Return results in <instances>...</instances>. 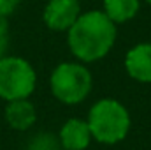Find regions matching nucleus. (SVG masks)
Masks as SVG:
<instances>
[{"label":"nucleus","instance_id":"nucleus-11","mask_svg":"<svg viewBox=\"0 0 151 150\" xmlns=\"http://www.w3.org/2000/svg\"><path fill=\"white\" fill-rule=\"evenodd\" d=\"M7 46H9V27L5 18H0V58L5 57Z\"/></svg>","mask_w":151,"mask_h":150},{"label":"nucleus","instance_id":"nucleus-5","mask_svg":"<svg viewBox=\"0 0 151 150\" xmlns=\"http://www.w3.org/2000/svg\"><path fill=\"white\" fill-rule=\"evenodd\" d=\"M81 16L77 0H49L44 9V23L51 30H69Z\"/></svg>","mask_w":151,"mask_h":150},{"label":"nucleus","instance_id":"nucleus-13","mask_svg":"<svg viewBox=\"0 0 151 150\" xmlns=\"http://www.w3.org/2000/svg\"><path fill=\"white\" fill-rule=\"evenodd\" d=\"M146 2H148V4H151V0H146Z\"/></svg>","mask_w":151,"mask_h":150},{"label":"nucleus","instance_id":"nucleus-3","mask_svg":"<svg viewBox=\"0 0 151 150\" xmlns=\"http://www.w3.org/2000/svg\"><path fill=\"white\" fill-rule=\"evenodd\" d=\"M37 83L34 67L21 57L0 58V99L16 101L27 99Z\"/></svg>","mask_w":151,"mask_h":150},{"label":"nucleus","instance_id":"nucleus-9","mask_svg":"<svg viewBox=\"0 0 151 150\" xmlns=\"http://www.w3.org/2000/svg\"><path fill=\"white\" fill-rule=\"evenodd\" d=\"M139 0H104V12L113 23H125L139 12Z\"/></svg>","mask_w":151,"mask_h":150},{"label":"nucleus","instance_id":"nucleus-2","mask_svg":"<svg viewBox=\"0 0 151 150\" xmlns=\"http://www.w3.org/2000/svg\"><path fill=\"white\" fill-rule=\"evenodd\" d=\"M91 136L106 145H114L128 134L130 115L127 108L114 99H100L93 104L88 117Z\"/></svg>","mask_w":151,"mask_h":150},{"label":"nucleus","instance_id":"nucleus-7","mask_svg":"<svg viewBox=\"0 0 151 150\" xmlns=\"http://www.w3.org/2000/svg\"><path fill=\"white\" fill-rule=\"evenodd\" d=\"M91 138L93 136H91L88 122L79 120V118L67 120L60 131V143L63 150H84L90 145Z\"/></svg>","mask_w":151,"mask_h":150},{"label":"nucleus","instance_id":"nucleus-4","mask_svg":"<svg viewBox=\"0 0 151 150\" xmlns=\"http://www.w3.org/2000/svg\"><path fill=\"white\" fill-rule=\"evenodd\" d=\"M91 90V74L86 67L65 62L60 64L51 74V92L53 95L65 103V104H77Z\"/></svg>","mask_w":151,"mask_h":150},{"label":"nucleus","instance_id":"nucleus-1","mask_svg":"<svg viewBox=\"0 0 151 150\" xmlns=\"http://www.w3.org/2000/svg\"><path fill=\"white\" fill-rule=\"evenodd\" d=\"M116 39V27L102 11L81 14L69 28V48L83 62L100 60L109 53Z\"/></svg>","mask_w":151,"mask_h":150},{"label":"nucleus","instance_id":"nucleus-8","mask_svg":"<svg viewBox=\"0 0 151 150\" xmlns=\"http://www.w3.org/2000/svg\"><path fill=\"white\" fill-rule=\"evenodd\" d=\"M5 120L12 129L27 131L35 124L37 113H35V108H34V104L30 101L16 99V101L7 103V106H5Z\"/></svg>","mask_w":151,"mask_h":150},{"label":"nucleus","instance_id":"nucleus-12","mask_svg":"<svg viewBox=\"0 0 151 150\" xmlns=\"http://www.w3.org/2000/svg\"><path fill=\"white\" fill-rule=\"evenodd\" d=\"M18 4L19 0H0V18H7L9 14H12Z\"/></svg>","mask_w":151,"mask_h":150},{"label":"nucleus","instance_id":"nucleus-6","mask_svg":"<svg viewBox=\"0 0 151 150\" xmlns=\"http://www.w3.org/2000/svg\"><path fill=\"white\" fill-rule=\"evenodd\" d=\"M127 73L141 83H151V44H139L125 57Z\"/></svg>","mask_w":151,"mask_h":150},{"label":"nucleus","instance_id":"nucleus-10","mask_svg":"<svg viewBox=\"0 0 151 150\" xmlns=\"http://www.w3.org/2000/svg\"><path fill=\"white\" fill-rule=\"evenodd\" d=\"M55 141L56 140H53L51 136L42 134V136H39L37 140L32 143L30 150H56V143Z\"/></svg>","mask_w":151,"mask_h":150}]
</instances>
